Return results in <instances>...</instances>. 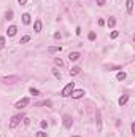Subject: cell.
Wrapping results in <instances>:
<instances>
[{"instance_id": "obj_31", "label": "cell", "mask_w": 135, "mask_h": 137, "mask_svg": "<svg viewBox=\"0 0 135 137\" xmlns=\"http://www.w3.org/2000/svg\"><path fill=\"white\" fill-rule=\"evenodd\" d=\"M18 2L21 3V5H25V3H27V0H18Z\"/></svg>"}, {"instance_id": "obj_21", "label": "cell", "mask_w": 135, "mask_h": 137, "mask_svg": "<svg viewBox=\"0 0 135 137\" xmlns=\"http://www.w3.org/2000/svg\"><path fill=\"white\" fill-rule=\"evenodd\" d=\"M35 137H46V132L45 131H38L37 134H35Z\"/></svg>"}, {"instance_id": "obj_10", "label": "cell", "mask_w": 135, "mask_h": 137, "mask_svg": "<svg viewBox=\"0 0 135 137\" xmlns=\"http://www.w3.org/2000/svg\"><path fill=\"white\" fill-rule=\"evenodd\" d=\"M115 24H116V19L113 18V16H110V18L107 19V26L108 27H115Z\"/></svg>"}, {"instance_id": "obj_28", "label": "cell", "mask_w": 135, "mask_h": 137, "mask_svg": "<svg viewBox=\"0 0 135 137\" xmlns=\"http://www.w3.org/2000/svg\"><path fill=\"white\" fill-rule=\"evenodd\" d=\"M130 129H132V134H135V123H132V126H130Z\"/></svg>"}, {"instance_id": "obj_20", "label": "cell", "mask_w": 135, "mask_h": 137, "mask_svg": "<svg viewBox=\"0 0 135 137\" xmlns=\"http://www.w3.org/2000/svg\"><path fill=\"white\" fill-rule=\"evenodd\" d=\"M54 62H56V66H64V61H62L60 58H56V59H54Z\"/></svg>"}, {"instance_id": "obj_25", "label": "cell", "mask_w": 135, "mask_h": 137, "mask_svg": "<svg viewBox=\"0 0 135 137\" xmlns=\"http://www.w3.org/2000/svg\"><path fill=\"white\" fill-rule=\"evenodd\" d=\"M118 35H119V34H118V30H113V32H111V35H110V37H111V38H116Z\"/></svg>"}, {"instance_id": "obj_5", "label": "cell", "mask_w": 135, "mask_h": 137, "mask_svg": "<svg viewBox=\"0 0 135 137\" xmlns=\"http://www.w3.org/2000/svg\"><path fill=\"white\" fill-rule=\"evenodd\" d=\"M84 94H86V92H84V89H73L70 96L73 97V99H81V97L84 96Z\"/></svg>"}, {"instance_id": "obj_15", "label": "cell", "mask_w": 135, "mask_h": 137, "mask_svg": "<svg viewBox=\"0 0 135 137\" xmlns=\"http://www.w3.org/2000/svg\"><path fill=\"white\" fill-rule=\"evenodd\" d=\"M81 72V68L80 67H72V70H70V75H78Z\"/></svg>"}, {"instance_id": "obj_13", "label": "cell", "mask_w": 135, "mask_h": 137, "mask_svg": "<svg viewBox=\"0 0 135 137\" xmlns=\"http://www.w3.org/2000/svg\"><path fill=\"white\" fill-rule=\"evenodd\" d=\"M116 80H118V81H123V80H126V72H118Z\"/></svg>"}, {"instance_id": "obj_29", "label": "cell", "mask_w": 135, "mask_h": 137, "mask_svg": "<svg viewBox=\"0 0 135 137\" xmlns=\"http://www.w3.org/2000/svg\"><path fill=\"white\" fill-rule=\"evenodd\" d=\"M99 26H105V21H103V19H99Z\"/></svg>"}, {"instance_id": "obj_26", "label": "cell", "mask_w": 135, "mask_h": 137, "mask_svg": "<svg viewBox=\"0 0 135 137\" xmlns=\"http://www.w3.org/2000/svg\"><path fill=\"white\" fill-rule=\"evenodd\" d=\"M43 105H46V107H51V105H53V102H51V100H45V102H43Z\"/></svg>"}, {"instance_id": "obj_17", "label": "cell", "mask_w": 135, "mask_h": 137, "mask_svg": "<svg viewBox=\"0 0 135 137\" xmlns=\"http://www.w3.org/2000/svg\"><path fill=\"white\" fill-rule=\"evenodd\" d=\"M53 74H54V76H56L57 80H60V78H62V75H60V72L57 70V68H53Z\"/></svg>"}, {"instance_id": "obj_12", "label": "cell", "mask_w": 135, "mask_h": 137, "mask_svg": "<svg viewBox=\"0 0 135 137\" xmlns=\"http://www.w3.org/2000/svg\"><path fill=\"white\" fill-rule=\"evenodd\" d=\"M22 22L24 24H30V14L29 13H24L22 14Z\"/></svg>"}, {"instance_id": "obj_23", "label": "cell", "mask_w": 135, "mask_h": 137, "mask_svg": "<svg viewBox=\"0 0 135 137\" xmlns=\"http://www.w3.org/2000/svg\"><path fill=\"white\" fill-rule=\"evenodd\" d=\"M88 38H89L91 42H92V40H95V32H89V35H88Z\"/></svg>"}, {"instance_id": "obj_6", "label": "cell", "mask_w": 135, "mask_h": 137, "mask_svg": "<svg viewBox=\"0 0 135 137\" xmlns=\"http://www.w3.org/2000/svg\"><path fill=\"white\" fill-rule=\"evenodd\" d=\"M16 32H18V27H16V26H10V27H8V30H6L8 37H14Z\"/></svg>"}, {"instance_id": "obj_22", "label": "cell", "mask_w": 135, "mask_h": 137, "mask_svg": "<svg viewBox=\"0 0 135 137\" xmlns=\"http://www.w3.org/2000/svg\"><path fill=\"white\" fill-rule=\"evenodd\" d=\"M5 18H6V19H13V11H11V10H10V11H6Z\"/></svg>"}, {"instance_id": "obj_11", "label": "cell", "mask_w": 135, "mask_h": 137, "mask_svg": "<svg viewBox=\"0 0 135 137\" xmlns=\"http://www.w3.org/2000/svg\"><path fill=\"white\" fill-rule=\"evenodd\" d=\"M132 10H134V0H127V13L132 14Z\"/></svg>"}, {"instance_id": "obj_9", "label": "cell", "mask_w": 135, "mask_h": 137, "mask_svg": "<svg viewBox=\"0 0 135 137\" xmlns=\"http://www.w3.org/2000/svg\"><path fill=\"white\" fill-rule=\"evenodd\" d=\"M127 100H129V96H127V94H123V96L119 97V100H118V102H119L121 107H124L126 104H127Z\"/></svg>"}, {"instance_id": "obj_18", "label": "cell", "mask_w": 135, "mask_h": 137, "mask_svg": "<svg viewBox=\"0 0 135 137\" xmlns=\"http://www.w3.org/2000/svg\"><path fill=\"white\" fill-rule=\"evenodd\" d=\"M5 43H6L5 37H0V50H2V48H5Z\"/></svg>"}, {"instance_id": "obj_27", "label": "cell", "mask_w": 135, "mask_h": 137, "mask_svg": "<svg viewBox=\"0 0 135 137\" xmlns=\"http://www.w3.org/2000/svg\"><path fill=\"white\" fill-rule=\"evenodd\" d=\"M40 124H41V128H43V129H45V128H48V123H46V121H41Z\"/></svg>"}, {"instance_id": "obj_32", "label": "cell", "mask_w": 135, "mask_h": 137, "mask_svg": "<svg viewBox=\"0 0 135 137\" xmlns=\"http://www.w3.org/2000/svg\"><path fill=\"white\" fill-rule=\"evenodd\" d=\"M73 137H80V136H73Z\"/></svg>"}, {"instance_id": "obj_24", "label": "cell", "mask_w": 135, "mask_h": 137, "mask_svg": "<svg viewBox=\"0 0 135 137\" xmlns=\"http://www.w3.org/2000/svg\"><path fill=\"white\" fill-rule=\"evenodd\" d=\"M95 3H97L99 6H103L105 5V0H95Z\"/></svg>"}, {"instance_id": "obj_30", "label": "cell", "mask_w": 135, "mask_h": 137, "mask_svg": "<svg viewBox=\"0 0 135 137\" xmlns=\"http://www.w3.org/2000/svg\"><path fill=\"white\" fill-rule=\"evenodd\" d=\"M75 32H76V35H80V34H81V27H76Z\"/></svg>"}, {"instance_id": "obj_3", "label": "cell", "mask_w": 135, "mask_h": 137, "mask_svg": "<svg viewBox=\"0 0 135 137\" xmlns=\"http://www.w3.org/2000/svg\"><path fill=\"white\" fill-rule=\"evenodd\" d=\"M62 124H64V128H65V129H70V128H72V124H73V120H72V116H70V115H64V118H62Z\"/></svg>"}, {"instance_id": "obj_7", "label": "cell", "mask_w": 135, "mask_h": 137, "mask_svg": "<svg viewBox=\"0 0 135 137\" xmlns=\"http://www.w3.org/2000/svg\"><path fill=\"white\" fill-rule=\"evenodd\" d=\"M41 27H43L41 21H40V19H37L35 22H33V30H35V32L38 34V32H41Z\"/></svg>"}, {"instance_id": "obj_14", "label": "cell", "mask_w": 135, "mask_h": 137, "mask_svg": "<svg viewBox=\"0 0 135 137\" xmlns=\"http://www.w3.org/2000/svg\"><path fill=\"white\" fill-rule=\"evenodd\" d=\"M60 50H62L60 46H49V48H48L49 53H57V51H60Z\"/></svg>"}, {"instance_id": "obj_16", "label": "cell", "mask_w": 135, "mask_h": 137, "mask_svg": "<svg viewBox=\"0 0 135 137\" xmlns=\"http://www.w3.org/2000/svg\"><path fill=\"white\" fill-rule=\"evenodd\" d=\"M29 92L32 94V96H40V91H38V89H35V88H30Z\"/></svg>"}, {"instance_id": "obj_1", "label": "cell", "mask_w": 135, "mask_h": 137, "mask_svg": "<svg viewBox=\"0 0 135 137\" xmlns=\"http://www.w3.org/2000/svg\"><path fill=\"white\" fill-rule=\"evenodd\" d=\"M73 89H75V83H73V81H70L68 84H65V88L62 89L60 96H62V97H68V96L72 94V91H73Z\"/></svg>"}, {"instance_id": "obj_8", "label": "cell", "mask_w": 135, "mask_h": 137, "mask_svg": "<svg viewBox=\"0 0 135 137\" xmlns=\"http://www.w3.org/2000/svg\"><path fill=\"white\" fill-rule=\"evenodd\" d=\"M80 56H81V54L78 53V51H72V53L68 54V59H70V61H78V59H80Z\"/></svg>"}, {"instance_id": "obj_4", "label": "cell", "mask_w": 135, "mask_h": 137, "mask_svg": "<svg viewBox=\"0 0 135 137\" xmlns=\"http://www.w3.org/2000/svg\"><path fill=\"white\" fill-rule=\"evenodd\" d=\"M21 120H22V116H21V115H14V116L11 118V121H10V129H14V128L21 123Z\"/></svg>"}, {"instance_id": "obj_2", "label": "cell", "mask_w": 135, "mask_h": 137, "mask_svg": "<svg viewBox=\"0 0 135 137\" xmlns=\"http://www.w3.org/2000/svg\"><path fill=\"white\" fill-rule=\"evenodd\" d=\"M30 104V99H29V97H22V99H21V100H18V102H16V108H25V107H27Z\"/></svg>"}, {"instance_id": "obj_19", "label": "cell", "mask_w": 135, "mask_h": 137, "mask_svg": "<svg viewBox=\"0 0 135 137\" xmlns=\"http://www.w3.org/2000/svg\"><path fill=\"white\" fill-rule=\"evenodd\" d=\"M29 40H30V35H24L22 38H21V42H19V43H27Z\"/></svg>"}]
</instances>
